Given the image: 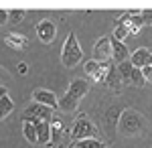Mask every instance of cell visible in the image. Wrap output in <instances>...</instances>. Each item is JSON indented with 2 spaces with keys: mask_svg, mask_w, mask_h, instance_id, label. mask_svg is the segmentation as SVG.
<instances>
[{
  "mask_svg": "<svg viewBox=\"0 0 152 148\" xmlns=\"http://www.w3.org/2000/svg\"><path fill=\"white\" fill-rule=\"evenodd\" d=\"M81 59H83V51L79 47V41H77L75 33H69L67 39H65L63 51H61V63L67 69H71V67H75L77 63H81Z\"/></svg>",
  "mask_w": 152,
  "mask_h": 148,
  "instance_id": "6da1fadb",
  "label": "cell"
},
{
  "mask_svg": "<svg viewBox=\"0 0 152 148\" xmlns=\"http://www.w3.org/2000/svg\"><path fill=\"white\" fill-rule=\"evenodd\" d=\"M53 120V110L45 108L41 103H31L26 106V110L23 112V122H31V124H39V122H51Z\"/></svg>",
  "mask_w": 152,
  "mask_h": 148,
  "instance_id": "7a4b0ae2",
  "label": "cell"
},
{
  "mask_svg": "<svg viewBox=\"0 0 152 148\" xmlns=\"http://www.w3.org/2000/svg\"><path fill=\"white\" fill-rule=\"evenodd\" d=\"M91 79L95 83H102V85H107V87H114L118 81V71H116V65L112 61H105V63H99V67L91 75Z\"/></svg>",
  "mask_w": 152,
  "mask_h": 148,
  "instance_id": "3957f363",
  "label": "cell"
},
{
  "mask_svg": "<svg viewBox=\"0 0 152 148\" xmlns=\"http://www.w3.org/2000/svg\"><path fill=\"white\" fill-rule=\"evenodd\" d=\"M94 134H95V128H94V124L89 122V118L85 114L79 116V118L75 120V124H73L71 138H73L75 142H79V140H85V138H94Z\"/></svg>",
  "mask_w": 152,
  "mask_h": 148,
  "instance_id": "277c9868",
  "label": "cell"
},
{
  "mask_svg": "<svg viewBox=\"0 0 152 148\" xmlns=\"http://www.w3.org/2000/svg\"><path fill=\"white\" fill-rule=\"evenodd\" d=\"M94 61L97 63L112 61V37H102L94 45Z\"/></svg>",
  "mask_w": 152,
  "mask_h": 148,
  "instance_id": "5b68a950",
  "label": "cell"
},
{
  "mask_svg": "<svg viewBox=\"0 0 152 148\" xmlns=\"http://www.w3.org/2000/svg\"><path fill=\"white\" fill-rule=\"evenodd\" d=\"M37 34H39V39L43 41V43H53L55 41V37H57V26L53 21H49V18H43V21H39L37 24Z\"/></svg>",
  "mask_w": 152,
  "mask_h": 148,
  "instance_id": "8992f818",
  "label": "cell"
},
{
  "mask_svg": "<svg viewBox=\"0 0 152 148\" xmlns=\"http://www.w3.org/2000/svg\"><path fill=\"white\" fill-rule=\"evenodd\" d=\"M130 63H132V67L134 69H144L152 65V51H148L146 47H140V49H136L128 59Z\"/></svg>",
  "mask_w": 152,
  "mask_h": 148,
  "instance_id": "52a82bcc",
  "label": "cell"
},
{
  "mask_svg": "<svg viewBox=\"0 0 152 148\" xmlns=\"http://www.w3.org/2000/svg\"><path fill=\"white\" fill-rule=\"evenodd\" d=\"M33 100H35V103H41L45 108H51V110H57V95L49 89H35L33 91Z\"/></svg>",
  "mask_w": 152,
  "mask_h": 148,
  "instance_id": "ba28073f",
  "label": "cell"
},
{
  "mask_svg": "<svg viewBox=\"0 0 152 148\" xmlns=\"http://www.w3.org/2000/svg\"><path fill=\"white\" fill-rule=\"evenodd\" d=\"M130 59V51L126 43H120L116 39H112V61L120 65V63H124V61H128Z\"/></svg>",
  "mask_w": 152,
  "mask_h": 148,
  "instance_id": "9c48e42d",
  "label": "cell"
},
{
  "mask_svg": "<svg viewBox=\"0 0 152 148\" xmlns=\"http://www.w3.org/2000/svg\"><path fill=\"white\" fill-rule=\"evenodd\" d=\"M87 91H89V83H87L85 79H73L67 93H69L71 97H75V100H81Z\"/></svg>",
  "mask_w": 152,
  "mask_h": 148,
  "instance_id": "30bf717a",
  "label": "cell"
},
{
  "mask_svg": "<svg viewBox=\"0 0 152 148\" xmlns=\"http://www.w3.org/2000/svg\"><path fill=\"white\" fill-rule=\"evenodd\" d=\"M37 130V144H49L51 142V122H39L35 124Z\"/></svg>",
  "mask_w": 152,
  "mask_h": 148,
  "instance_id": "8fae6325",
  "label": "cell"
},
{
  "mask_svg": "<svg viewBox=\"0 0 152 148\" xmlns=\"http://www.w3.org/2000/svg\"><path fill=\"white\" fill-rule=\"evenodd\" d=\"M77 106H79V100L71 97L69 93H65L63 97H57V108H59V110H63V112H75Z\"/></svg>",
  "mask_w": 152,
  "mask_h": 148,
  "instance_id": "7c38bea8",
  "label": "cell"
},
{
  "mask_svg": "<svg viewBox=\"0 0 152 148\" xmlns=\"http://www.w3.org/2000/svg\"><path fill=\"white\" fill-rule=\"evenodd\" d=\"M132 63L130 61H124V63H120V65H116V71L118 75L122 77V81L126 83V85H130V75H132Z\"/></svg>",
  "mask_w": 152,
  "mask_h": 148,
  "instance_id": "4fadbf2b",
  "label": "cell"
},
{
  "mask_svg": "<svg viewBox=\"0 0 152 148\" xmlns=\"http://www.w3.org/2000/svg\"><path fill=\"white\" fill-rule=\"evenodd\" d=\"M12 110H14V102H12L8 95L0 97V120H4L6 116H10Z\"/></svg>",
  "mask_w": 152,
  "mask_h": 148,
  "instance_id": "5bb4252c",
  "label": "cell"
},
{
  "mask_svg": "<svg viewBox=\"0 0 152 148\" xmlns=\"http://www.w3.org/2000/svg\"><path fill=\"white\" fill-rule=\"evenodd\" d=\"M75 148H105L104 142H99L97 138H85V140H79L73 144Z\"/></svg>",
  "mask_w": 152,
  "mask_h": 148,
  "instance_id": "9a60e30c",
  "label": "cell"
},
{
  "mask_svg": "<svg viewBox=\"0 0 152 148\" xmlns=\"http://www.w3.org/2000/svg\"><path fill=\"white\" fill-rule=\"evenodd\" d=\"M23 132H24V138H26L31 144H37V130H35V124H31V122H23Z\"/></svg>",
  "mask_w": 152,
  "mask_h": 148,
  "instance_id": "2e32d148",
  "label": "cell"
},
{
  "mask_svg": "<svg viewBox=\"0 0 152 148\" xmlns=\"http://www.w3.org/2000/svg\"><path fill=\"white\" fill-rule=\"evenodd\" d=\"M6 43H8V45L10 47H14V49H20V47H24L26 45V39H24L23 34H8V37H6Z\"/></svg>",
  "mask_w": 152,
  "mask_h": 148,
  "instance_id": "e0dca14e",
  "label": "cell"
},
{
  "mask_svg": "<svg viewBox=\"0 0 152 148\" xmlns=\"http://www.w3.org/2000/svg\"><path fill=\"white\" fill-rule=\"evenodd\" d=\"M130 85H136V87H142V85H144V77H142V71H140V69H132Z\"/></svg>",
  "mask_w": 152,
  "mask_h": 148,
  "instance_id": "ac0fdd59",
  "label": "cell"
},
{
  "mask_svg": "<svg viewBox=\"0 0 152 148\" xmlns=\"http://www.w3.org/2000/svg\"><path fill=\"white\" fill-rule=\"evenodd\" d=\"M126 37H130V33H128V29H126V26H116V29H114L112 39H116V41H120V43H124V41H126Z\"/></svg>",
  "mask_w": 152,
  "mask_h": 148,
  "instance_id": "d6986e66",
  "label": "cell"
},
{
  "mask_svg": "<svg viewBox=\"0 0 152 148\" xmlns=\"http://www.w3.org/2000/svg\"><path fill=\"white\" fill-rule=\"evenodd\" d=\"M97 67H99V63L97 61H94V59H89V61H85V65H83V69H85V73L91 77L95 71H97Z\"/></svg>",
  "mask_w": 152,
  "mask_h": 148,
  "instance_id": "ffe728a7",
  "label": "cell"
},
{
  "mask_svg": "<svg viewBox=\"0 0 152 148\" xmlns=\"http://www.w3.org/2000/svg\"><path fill=\"white\" fill-rule=\"evenodd\" d=\"M23 16H24L23 10H16V8H14V10H8V21H10V23H20Z\"/></svg>",
  "mask_w": 152,
  "mask_h": 148,
  "instance_id": "44dd1931",
  "label": "cell"
},
{
  "mask_svg": "<svg viewBox=\"0 0 152 148\" xmlns=\"http://www.w3.org/2000/svg\"><path fill=\"white\" fill-rule=\"evenodd\" d=\"M142 71V77H144V83H152V65L140 69Z\"/></svg>",
  "mask_w": 152,
  "mask_h": 148,
  "instance_id": "7402d4cb",
  "label": "cell"
},
{
  "mask_svg": "<svg viewBox=\"0 0 152 148\" xmlns=\"http://www.w3.org/2000/svg\"><path fill=\"white\" fill-rule=\"evenodd\" d=\"M140 16L144 24H152V10H140Z\"/></svg>",
  "mask_w": 152,
  "mask_h": 148,
  "instance_id": "603a6c76",
  "label": "cell"
},
{
  "mask_svg": "<svg viewBox=\"0 0 152 148\" xmlns=\"http://www.w3.org/2000/svg\"><path fill=\"white\" fill-rule=\"evenodd\" d=\"M4 23H8V10L0 8V24H4Z\"/></svg>",
  "mask_w": 152,
  "mask_h": 148,
  "instance_id": "cb8c5ba5",
  "label": "cell"
},
{
  "mask_svg": "<svg viewBox=\"0 0 152 148\" xmlns=\"http://www.w3.org/2000/svg\"><path fill=\"white\" fill-rule=\"evenodd\" d=\"M4 95H8V89L4 85H0V97H4Z\"/></svg>",
  "mask_w": 152,
  "mask_h": 148,
  "instance_id": "d4e9b609",
  "label": "cell"
},
{
  "mask_svg": "<svg viewBox=\"0 0 152 148\" xmlns=\"http://www.w3.org/2000/svg\"><path fill=\"white\" fill-rule=\"evenodd\" d=\"M18 71H20V73H26V65L20 63V65H18Z\"/></svg>",
  "mask_w": 152,
  "mask_h": 148,
  "instance_id": "484cf974",
  "label": "cell"
},
{
  "mask_svg": "<svg viewBox=\"0 0 152 148\" xmlns=\"http://www.w3.org/2000/svg\"><path fill=\"white\" fill-rule=\"evenodd\" d=\"M73 148H75V146H73Z\"/></svg>",
  "mask_w": 152,
  "mask_h": 148,
  "instance_id": "4316f807",
  "label": "cell"
}]
</instances>
